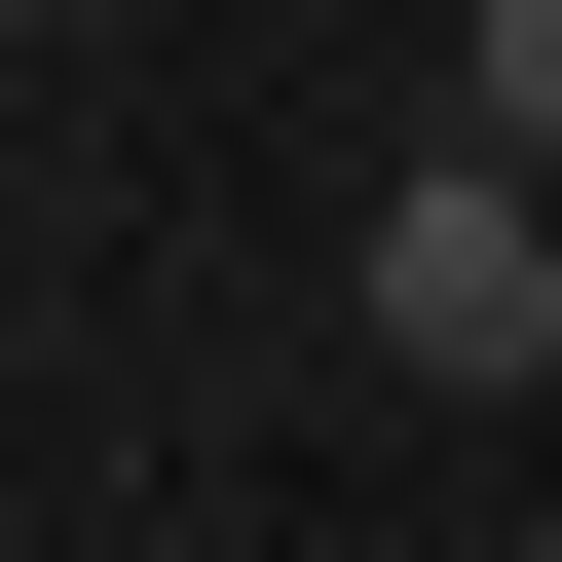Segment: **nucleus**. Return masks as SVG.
Segmentation results:
<instances>
[{"mask_svg": "<svg viewBox=\"0 0 562 562\" xmlns=\"http://www.w3.org/2000/svg\"><path fill=\"white\" fill-rule=\"evenodd\" d=\"M338 301H375V375H413V413H525V375H562V225L413 113V150H375V225H338Z\"/></svg>", "mask_w": 562, "mask_h": 562, "instance_id": "1", "label": "nucleus"}, {"mask_svg": "<svg viewBox=\"0 0 562 562\" xmlns=\"http://www.w3.org/2000/svg\"><path fill=\"white\" fill-rule=\"evenodd\" d=\"M450 150H487V188L562 225V0H487V38H450Z\"/></svg>", "mask_w": 562, "mask_h": 562, "instance_id": "2", "label": "nucleus"}, {"mask_svg": "<svg viewBox=\"0 0 562 562\" xmlns=\"http://www.w3.org/2000/svg\"><path fill=\"white\" fill-rule=\"evenodd\" d=\"M525 562H562V525H525Z\"/></svg>", "mask_w": 562, "mask_h": 562, "instance_id": "3", "label": "nucleus"}]
</instances>
